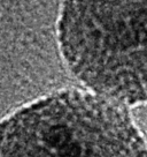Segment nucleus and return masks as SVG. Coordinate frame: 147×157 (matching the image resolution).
I'll return each mask as SVG.
<instances>
[{
  "label": "nucleus",
  "instance_id": "f03ea898",
  "mask_svg": "<svg viewBox=\"0 0 147 157\" xmlns=\"http://www.w3.org/2000/svg\"><path fill=\"white\" fill-rule=\"evenodd\" d=\"M0 157H147V141L127 108L70 87L0 119Z\"/></svg>",
  "mask_w": 147,
  "mask_h": 157
},
{
  "label": "nucleus",
  "instance_id": "f257e3e1",
  "mask_svg": "<svg viewBox=\"0 0 147 157\" xmlns=\"http://www.w3.org/2000/svg\"><path fill=\"white\" fill-rule=\"evenodd\" d=\"M55 33L82 88L127 109L147 104V0H62Z\"/></svg>",
  "mask_w": 147,
  "mask_h": 157
}]
</instances>
